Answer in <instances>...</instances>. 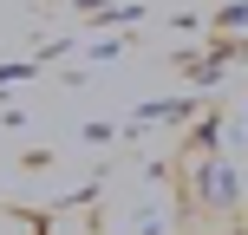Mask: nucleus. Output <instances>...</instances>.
Here are the masks:
<instances>
[{
  "instance_id": "f257e3e1",
  "label": "nucleus",
  "mask_w": 248,
  "mask_h": 235,
  "mask_svg": "<svg viewBox=\"0 0 248 235\" xmlns=\"http://www.w3.org/2000/svg\"><path fill=\"white\" fill-rule=\"evenodd\" d=\"M183 189H189V203H196L202 216H216V222H235V209H242V170L229 157H196L183 170Z\"/></svg>"
},
{
  "instance_id": "f03ea898",
  "label": "nucleus",
  "mask_w": 248,
  "mask_h": 235,
  "mask_svg": "<svg viewBox=\"0 0 248 235\" xmlns=\"http://www.w3.org/2000/svg\"><path fill=\"white\" fill-rule=\"evenodd\" d=\"M216 235H248V229H235V222H229V229H216Z\"/></svg>"
}]
</instances>
